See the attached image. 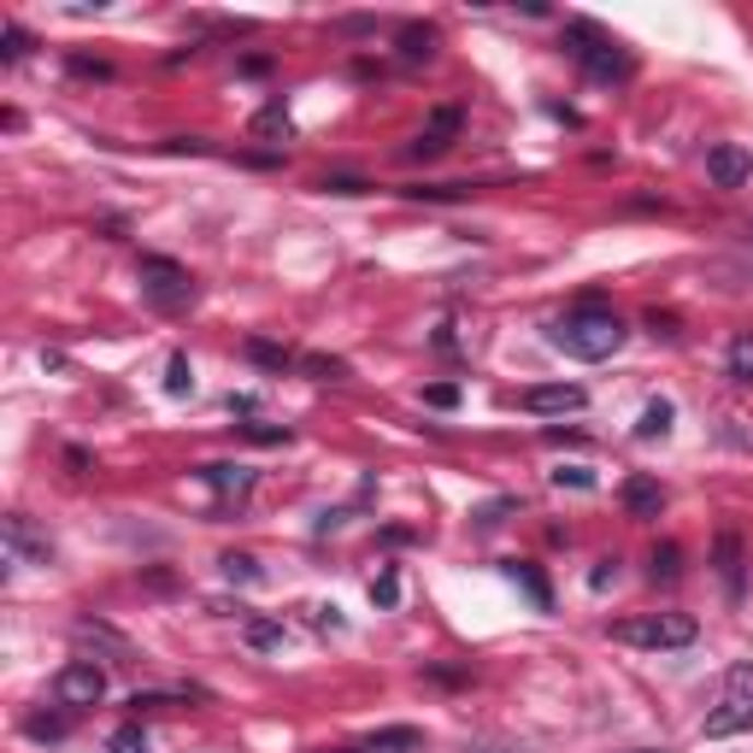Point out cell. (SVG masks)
<instances>
[{
  "label": "cell",
  "instance_id": "1",
  "mask_svg": "<svg viewBox=\"0 0 753 753\" xmlns=\"http://www.w3.org/2000/svg\"><path fill=\"white\" fill-rule=\"evenodd\" d=\"M624 336H630V329H624L618 312H606V306H577V312H565V318L547 324V348H559L565 359H583V366L612 359L624 348Z\"/></svg>",
  "mask_w": 753,
  "mask_h": 753
},
{
  "label": "cell",
  "instance_id": "2",
  "mask_svg": "<svg viewBox=\"0 0 753 753\" xmlns=\"http://www.w3.org/2000/svg\"><path fill=\"white\" fill-rule=\"evenodd\" d=\"M695 636H700V624L688 618V612H641V618L612 624V641H624V648H648V653L688 648Z\"/></svg>",
  "mask_w": 753,
  "mask_h": 753
},
{
  "label": "cell",
  "instance_id": "3",
  "mask_svg": "<svg viewBox=\"0 0 753 753\" xmlns=\"http://www.w3.org/2000/svg\"><path fill=\"white\" fill-rule=\"evenodd\" d=\"M735 730H753V659L725 671V688H718V706L706 713L700 735H735Z\"/></svg>",
  "mask_w": 753,
  "mask_h": 753
},
{
  "label": "cell",
  "instance_id": "4",
  "mask_svg": "<svg viewBox=\"0 0 753 753\" xmlns=\"http://www.w3.org/2000/svg\"><path fill=\"white\" fill-rule=\"evenodd\" d=\"M571 42H577V47H571V54H577V66H583V71L594 77V83H624V77L636 71L630 47H618L612 36H601V30L583 24V19L571 24Z\"/></svg>",
  "mask_w": 753,
  "mask_h": 753
},
{
  "label": "cell",
  "instance_id": "5",
  "mask_svg": "<svg viewBox=\"0 0 753 753\" xmlns=\"http://www.w3.org/2000/svg\"><path fill=\"white\" fill-rule=\"evenodd\" d=\"M141 294H148L160 312H183L188 301H195V277L183 271L177 259H165V254H141Z\"/></svg>",
  "mask_w": 753,
  "mask_h": 753
},
{
  "label": "cell",
  "instance_id": "6",
  "mask_svg": "<svg viewBox=\"0 0 753 753\" xmlns=\"http://www.w3.org/2000/svg\"><path fill=\"white\" fill-rule=\"evenodd\" d=\"M101 695H106V671L94 665V659H71V665L54 677V700L71 706V713H77V706H94Z\"/></svg>",
  "mask_w": 753,
  "mask_h": 753
},
{
  "label": "cell",
  "instance_id": "7",
  "mask_svg": "<svg viewBox=\"0 0 753 753\" xmlns=\"http://www.w3.org/2000/svg\"><path fill=\"white\" fill-rule=\"evenodd\" d=\"M460 124H465L460 106H436L430 124L418 130V141H406V160H442V153L453 148V136H460Z\"/></svg>",
  "mask_w": 753,
  "mask_h": 753
},
{
  "label": "cell",
  "instance_id": "8",
  "mask_svg": "<svg viewBox=\"0 0 753 753\" xmlns=\"http://www.w3.org/2000/svg\"><path fill=\"white\" fill-rule=\"evenodd\" d=\"M7 554H12V565H54V542L36 536V524H30L24 512H12L7 518Z\"/></svg>",
  "mask_w": 753,
  "mask_h": 753
},
{
  "label": "cell",
  "instance_id": "9",
  "mask_svg": "<svg viewBox=\"0 0 753 753\" xmlns=\"http://www.w3.org/2000/svg\"><path fill=\"white\" fill-rule=\"evenodd\" d=\"M583 401H589V395H583L577 383H536V389H524V395H518V406H524V413H536V418L577 413Z\"/></svg>",
  "mask_w": 753,
  "mask_h": 753
},
{
  "label": "cell",
  "instance_id": "10",
  "mask_svg": "<svg viewBox=\"0 0 753 753\" xmlns=\"http://www.w3.org/2000/svg\"><path fill=\"white\" fill-rule=\"evenodd\" d=\"M706 177H713L718 188H742L753 177V153L735 148V141H718V148L706 153Z\"/></svg>",
  "mask_w": 753,
  "mask_h": 753
},
{
  "label": "cell",
  "instance_id": "11",
  "mask_svg": "<svg viewBox=\"0 0 753 753\" xmlns=\"http://www.w3.org/2000/svg\"><path fill=\"white\" fill-rule=\"evenodd\" d=\"M618 500H624V512L630 518H659V507H665V489H659L653 477H630L618 489Z\"/></svg>",
  "mask_w": 753,
  "mask_h": 753
},
{
  "label": "cell",
  "instance_id": "12",
  "mask_svg": "<svg viewBox=\"0 0 753 753\" xmlns=\"http://www.w3.org/2000/svg\"><path fill=\"white\" fill-rule=\"evenodd\" d=\"M200 477H207L224 500H230V495H235V500L254 495V471H247V465H200Z\"/></svg>",
  "mask_w": 753,
  "mask_h": 753
},
{
  "label": "cell",
  "instance_id": "13",
  "mask_svg": "<svg viewBox=\"0 0 753 753\" xmlns=\"http://www.w3.org/2000/svg\"><path fill=\"white\" fill-rule=\"evenodd\" d=\"M500 571H507L512 583L524 589L530 601H536V612H547V606H554V589H547V577L536 571V565H524V559H507V565H500Z\"/></svg>",
  "mask_w": 753,
  "mask_h": 753
},
{
  "label": "cell",
  "instance_id": "14",
  "mask_svg": "<svg viewBox=\"0 0 753 753\" xmlns=\"http://www.w3.org/2000/svg\"><path fill=\"white\" fill-rule=\"evenodd\" d=\"M366 748H371V753H413V748H424V730H413V725H389V730H371Z\"/></svg>",
  "mask_w": 753,
  "mask_h": 753
},
{
  "label": "cell",
  "instance_id": "15",
  "mask_svg": "<svg viewBox=\"0 0 753 753\" xmlns=\"http://www.w3.org/2000/svg\"><path fill=\"white\" fill-rule=\"evenodd\" d=\"M718 577H725V589H730V601H742V542L730 536H718Z\"/></svg>",
  "mask_w": 753,
  "mask_h": 753
},
{
  "label": "cell",
  "instance_id": "16",
  "mask_svg": "<svg viewBox=\"0 0 753 753\" xmlns=\"http://www.w3.org/2000/svg\"><path fill=\"white\" fill-rule=\"evenodd\" d=\"M254 136H259V141H277V148H282V141L294 136V118H289V106H282V101L259 106V118H254Z\"/></svg>",
  "mask_w": 753,
  "mask_h": 753
},
{
  "label": "cell",
  "instance_id": "17",
  "mask_svg": "<svg viewBox=\"0 0 753 753\" xmlns=\"http://www.w3.org/2000/svg\"><path fill=\"white\" fill-rule=\"evenodd\" d=\"M671 418H677V406H671V401H648V406H641V418H636V436H641V442H659V436H671Z\"/></svg>",
  "mask_w": 753,
  "mask_h": 753
},
{
  "label": "cell",
  "instance_id": "18",
  "mask_svg": "<svg viewBox=\"0 0 753 753\" xmlns=\"http://www.w3.org/2000/svg\"><path fill=\"white\" fill-rule=\"evenodd\" d=\"M436 54V24H406L401 30V59H430Z\"/></svg>",
  "mask_w": 753,
  "mask_h": 753
},
{
  "label": "cell",
  "instance_id": "19",
  "mask_svg": "<svg viewBox=\"0 0 753 753\" xmlns=\"http://www.w3.org/2000/svg\"><path fill=\"white\" fill-rule=\"evenodd\" d=\"M77 641H101V648H106V653H118V659H130V641H124L118 630H106V624H101V618H83V624H77Z\"/></svg>",
  "mask_w": 753,
  "mask_h": 753
},
{
  "label": "cell",
  "instance_id": "20",
  "mask_svg": "<svg viewBox=\"0 0 753 753\" xmlns=\"http://www.w3.org/2000/svg\"><path fill=\"white\" fill-rule=\"evenodd\" d=\"M648 577H653V583H677V577H683V554H677V542L653 547V565H648Z\"/></svg>",
  "mask_w": 753,
  "mask_h": 753
},
{
  "label": "cell",
  "instance_id": "21",
  "mask_svg": "<svg viewBox=\"0 0 753 753\" xmlns=\"http://www.w3.org/2000/svg\"><path fill=\"white\" fill-rule=\"evenodd\" d=\"M165 395H195V366H188V354L165 359Z\"/></svg>",
  "mask_w": 753,
  "mask_h": 753
},
{
  "label": "cell",
  "instance_id": "22",
  "mask_svg": "<svg viewBox=\"0 0 753 753\" xmlns=\"http://www.w3.org/2000/svg\"><path fill=\"white\" fill-rule=\"evenodd\" d=\"M301 371L312 376V383H341V376H348V359H329V354H306V359H301Z\"/></svg>",
  "mask_w": 753,
  "mask_h": 753
},
{
  "label": "cell",
  "instance_id": "23",
  "mask_svg": "<svg viewBox=\"0 0 753 753\" xmlns=\"http://www.w3.org/2000/svg\"><path fill=\"white\" fill-rule=\"evenodd\" d=\"M242 636H247V648H282V624L277 618H247Z\"/></svg>",
  "mask_w": 753,
  "mask_h": 753
},
{
  "label": "cell",
  "instance_id": "24",
  "mask_svg": "<svg viewBox=\"0 0 753 753\" xmlns=\"http://www.w3.org/2000/svg\"><path fill=\"white\" fill-rule=\"evenodd\" d=\"M106 753H153V742H148V730H141V725H124V730H113Z\"/></svg>",
  "mask_w": 753,
  "mask_h": 753
},
{
  "label": "cell",
  "instance_id": "25",
  "mask_svg": "<svg viewBox=\"0 0 753 753\" xmlns=\"http://www.w3.org/2000/svg\"><path fill=\"white\" fill-rule=\"evenodd\" d=\"M730 376H735V383H753V336H735L730 341Z\"/></svg>",
  "mask_w": 753,
  "mask_h": 753
},
{
  "label": "cell",
  "instance_id": "26",
  "mask_svg": "<svg viewBox=\"0 0 753 753\" xmlns=\"http://www.w3.org/2000/svg\"><path fill=\"white\" fill-rule=\"evenodd\" d=\"M218 565H224L230 583H259V559H254V554H224Z\"/></svg>",
  "mask_w": 753,
  "mask_h": 753
},
{
  "label": "cell",
  "instance_id": "27",
  "mask_svg": "<svg viewBox=\"0 0 753 753\" xmlns=\"http://www.w3.org/2000/svg\"><path fill=\"white\" fill-rule=\"evenodd\" d=\"M24 735H36V742H66V718H24Z\"/></svg>",
  "mask_w": 753,
  "mask_h": 753
},
{
  "label": "cell",
  "instance_id": "28",
  "mask_svg": "<svg viewBox=\"0 0 753 753\" xmlns=\"http://www.w3.org/2000/svg\"><path fill=\"white\" fill-rule=\"evenodd\" d=\"M247 354H254L259 359V366H271V371H282V366H289V348H277V341H247Z\"/></svg>",
  "mask_w": 753,
  "mask_h": 753
},
{
  "label": "cell",
  "instance_id": "29",
  "mask_svg": "<svg viewBox=\"0 0 753 753\" xmlns=\"http://www.w3.org/2000/svg\"><path fill=\"white\" fill-rule=\"evenodd\" d=\"M24 54H30V36H24L19 24H7V30H0V59H24Z\"/></svg>",
  "mask_w": 753,
  "mask_h": 753
},
{
  "label": "cell",
  "instance_id": "30",
  "mask_svg": "<svg viewBox=\"0 0 753 753\" xmlns=\"http://www.w3.org/2000/svg\"><path fill=\"white\" fill-rule=\"evenodd\" d=\"M371 601H376V606H395V601H401V577H395V571H383V577L371 583Z\"/></svg>",
  "mask_w": 753,
  "mask_h": 753
},
{
  "label": "cell",
  "instance_id": "31",
  "mask_svg": "<svg viewBox=\"0 0 753 753\" xmlns=\"http://www.w3.org/2000/svg\"><path fill=\"white\" fill-rule=\"evenodd\" d=\"M507 512H518V500H512V495H507V500H489V507L477 512V530H495V524H500V518H507Z\"/></svg>",
  "mask_w": 753,
  "mask_h": 753
},
{
  "label": "cell",
  "instance_id": "32",
  "mask_svg": "<svg viewBox=\"0 0 753 753\" xmlns=\"http://www.w3.org/2000/svg\"><path fill=\"white\" fill-rule=\"evenodd\" d=\"M648 329H653V336H665V341L683 336V329H677V312H659V306L648 312Z\"/></svg>",
  "mask_w": 753,
  "mask_h": 753
},
{
  "label": "cell",
  "instance_id": "33",
  "mask_svg": "<svg viewBox=\"0 0 753 753\" xmlns=\"http://www.w3.org/2000/svg\"><path fill=\"white\" fill-rule=\"evenodd\" d=\"M424 401L448 413V406H460V383H430V389H424Z\"/></svg>",
  "mask_w": 753,
  "mask_h": 753
},
{
  "label": "cell",
  "instance_id": "34",
  "mask_svg": "<svg viewBox=\"0 0 753 753\" xmlns=\"http://www.w3.org/2000/svg\"><path fill=\"white\" fill-rule=\"evenodd\" d=\"M554 483H559V489H594V477H589L583 465H565V471H554Z\"/></svg>",
  "mask_w": 753,
  "mask_h": 753
},
{
  "label": "cell",
  "instance_id": "35",
  "mask_svg": "<svg viewBox=\"0 0 753 753\" xmlns=\"http://www.w3.org/2000/svg\"><path fill=\"white\" fill-rule=\"evenodd\" d=\"M242 436H254V442H289V430H277V424H242Z\"/></svg>",
  "mask_w": 753,
  "mask_h": 753
},
{
  "label": "cell",
  "instance_id": "36",
  "mask_svg": "<svg viewBox=\"0 0 753 753\" xmlns=\"http://www.w3.org/2000/svg\"><path fill=\"white\" fill-rule=\"evenodd\" d=\"M612 577H618V559H601V565H594V571H589V589H606Z\"/></svg>",
  "mask_w": 753,
  "mask_h": 753
},
{
  "label": "cell",
  "instance_id": "37",
  "mask_svg": "<svg viewBox=\"0 0 753 753\" xmlns=\"http://www.w3.org/2000/svg\"><path fill=\"white\" fill-rule=\"evenodd\" d=\"M324 188H329V195H366V183H359V177H324Z\"/></svg>",
  "mask_w": 753,
  "mask_h": 753
},
{
  "label": "cell",
  "instance_id": "38",
  "mask_svg": "<svg viewBox=\"0 0 753 753\" xmlns=\"http://www.w3.org/2000/svg\"><path fill=\"white\" fill-rule=\"evenodd\" d=\"M341 753H371V748H366V742H359V748H341Z\"/></svg>",
  "mask_w": 753,
  "mask_h": 753
},
{
  "label": "cell",
  "instance_id": "39",
  "mask_svg": "<svg viewBox=\"0 0 753 753\" xmlns=\"http://www.w3.org/2000/svg\"><path fill=\"white\" fill-rule=\"evenodd\" d=\"M636 753H665V748H636Z\"/></svg>",
  "mask_w": 753,
  "mask_h": 753
}]
</instances>
